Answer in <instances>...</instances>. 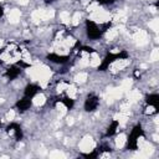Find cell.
Segmentation results:
<instances>
[{
	"label": "cell",
	"mask_w": 159,
	"mask_h": 159,
	"mask_svg": "<svg viewBox=\"0 0 159 159\" xmlns=\"http://www.w3.org/2000/svg\"><path fill=\"white\" fill-rule=\"evenodd\" d=\"M98 106V98L94 97V96H89L86 101H84V109L87 112H92L97 108Z\"/></svg>",
	"instance_id": "6da1fadb"
},
{
	"label": "cell",
	"mask_w": 159,
	"mask_h": 159,
	"mask_svg": "<svg viewBox=\"0 0 159 159\" xmlns=\"http://www.w3.org/2000/svg\"><path fill=\"white\" fill-rule=\"evenodd\" d=\"M96 2L98 4H112V2H114V0H96Z\"/></svg>",
	"instance_id": "7a4b0ae2"
},
{
	"label": "cell",
	"mask_w": 159,
	"mask_h": 159,
	"mask_svg": "<svg viewBox=\"0 0 159 159\" xmlns=\"http://www.w3.org/2000/svg\"><path fill=\"white\" fill-rule=\"evenodd\" d=\"M2 14H4V7H2V6H0V17L2 16Z\"/></svg>",
	"instance_id": "3957f363"
}]
</instances>
